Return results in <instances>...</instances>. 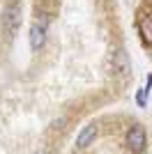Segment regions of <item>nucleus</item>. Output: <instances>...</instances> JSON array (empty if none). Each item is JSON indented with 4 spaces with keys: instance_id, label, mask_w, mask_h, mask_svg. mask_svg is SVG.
I'll list each match as a JSON object with an SVG mask.
<instances>
[{
    "instance_id": "nucleus-1",
    "label": "nucleus",
    "mask_w": 152,
    "mask_h": 154,
    "mask_svg": "<svg viewBox=\"0 0 152 154\" xmlns=\"http://www.w3.org/2000/svg\"><path fill=\"white\" fill-rule=\"evenodd\" d=\"M125 143H127V147H129V152H131V154H141L143 149H145V145H147L145 129L141 127V124H134V127L127 131Z\"/></svg>"
},
{
    "instance_id": "nucleus-2",
    "label": "nucleus",
    "mask_w": 152,
    "mask_h": 154,
    "mask_svg": "<svg viewBox=\"0 0 152 154\" xmlns=\"http://www.w3.org/2000/svg\"><path fill=\"white\" fill-rule=\"evenodd\" d=\"M97 136H99V129H97V124H88V127H83L81 129V134L76 136V147H90L92 143L97 140Z\"/></svg>"
},
{
    "instance_id": "nucleus-3",
    "label": "nucleus",
    "mask_w": 152,
    "mask_h": 154,
    "mask_svg": "<svg viewBox=\"0 0 152 154\" xmlns=\"http://www.w3.org/2000/svg\"><path fill=\"white\" fill-rule=\"evenodd\" d=\"M113 71L118 76H127L129 71H131V64H129V58H127V53L122 51H115L113 53Z\"/></svg>"
},
{
    "instance_id": "nucleus-4",
    "label": "nucleus",
    "mask_w": 152,
    "mask_h": 154,
    "mask_svg": "<svg viewBox=\"0 0 152 154\" xmlns=\"http://www.w3.org/2000/svg\"><path fill=\"white\" fill-rule=\"evenodd\" d=\"M44 44H46V28L35 23V26L30 28V46H32V51L44 48Z\"/></svg>"
},
{
    "instance_id": "nucleus-5",
    "label": "nucleus",
    "mask_w": 152,
    "mask_h": 154,
    "mask_svg": "<svg viewBox=\"0 0 152 154\" xmlns=\"http://www.w3.org/2000/svg\"><path fill=\"white\" fill-rule=\"evenodd\" d=\"M19 7H9V9H5V14H2V23H5V28L9 32H16V28H19V21H21V16H19Z\"/></svg>"
},
{
    "instance_id": "nucleus-6",
    "label": "nucleus",
    "mask_w": 152,
    "mask_h": 154,
    "mask_svg": "<svg viewBox=\"0 0 152 154\" xmlns=\"http://www.w3.org/2000/svg\"><path fill=\"white\" fill-rule=\"evenodd\" d=\"M138 30H141V35H143V42L152 46V16H145V19H141Z\"/></svg>"
},
{
    "instance_id": "nucleus-7",
    "label": "nucleus",
    "mask_w": 152,
    "mask_h": 154,
    "mask_svg": "<svg viewBox=\"0 0 152 154\" xmlns=\"http://www.w3.org/2000/svg\"><path fill=\"white\" fill-rule=\"evenodd\" d=\"M35 154H46V152H35Z\"/></svg>"
}]
</instances>
